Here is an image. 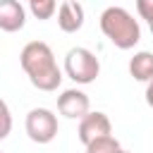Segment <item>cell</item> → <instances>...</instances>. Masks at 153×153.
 Segmentation results:
<instances>
[{
  "mask_svg": "<svg viewBox=\"0 0 153 153\" xmlns=\"http://www.w3.org/2000/svg\"><path fill=\"white\" fill-rule=\"evenodd\" d=\"M19 65L26 72L31 86H36L38 91L50 93V91H57V86L62 84V69L57 67L55 53L43 41L26 43L19 53Z\"/></svg>",
  "mask_w": 153,
  "mask_h": 153,
  "instance_id": "cell-1",
  "label": "cell"
},
{
  "mask_svg": "<svg viewBox=\"0 0 153 153\" xmlns=\"http://www.w3.org/2000/svg\"><path fill=\"white\" fill-rule=\"evenodd\" d=\"M100 31L120 50H131L141 41V26H139V22L134 19L131 12H127L124 7H117V5L105 7L100 12Z\"/></svg>",
  "mask_w": 153,
  "mask_h": 153,
  "instance_id": "cell-2",
  "label": "cell"
},
{
  "mask_svg": "<svg viewBox=\"0 0 153 153\" xmlns=\"http://www.w3.org/2000/svg\"><path fill=\"white\" fill-rule=\"evenodd\" d=\"M65 74L74 81V84H93L100 74V62L96 57V53H91L88 48H72L65 55Z\"/></svg>",
  "mask_w": 153,
  "mask_h": 153,
  "instance_id": "cell-3",
  "label": "cell"
},
{
  "mask_svg": "<svg viewBox=\"0 0 153 153\" xmlns=\"http://www.w3.org/2000/svg\"><path fill=\"white\" fill-rule=\"evenodd\" d=\"M24 129L33 143H50L57 136V115L48 108H33L26 115Z\"/></svg>",
  "mask_w": 153,
  "mask_h": 153,
  "instance_id": "cell-4",
  "label": "cell"
},
{
  "mask_svg": "<svg viewBox=\"0 0 153 153\" xmlns=\"http://www.w3.org/2000/svg\"><path fill=\"white\" fill-rule=\"evenodd\" d=\"M91 110V100L81 88H67L57 96V112L67 120H81Z\"/></svg>",
  "mask_w": 153,
  "mask_h": 153,
  "instance_id": "cell-5",
  "label": "cell"
},
{
  "mask_svg": "<svg viewBox=\"0 0 153 153\" xmlns=\"http://www.w3.org/2000/svg\"><path fill=\"white\" fill-rule=\"evenodd\" d=\"M112 131V122H110V117L105 115V112H86L81 120H79V141L86 146L88 141H93V139H98V136H108Z\"/></svg>",
  "mask_w": 153,
  "mask_h": 153,
  "instance_id": "cell-6",
  "label": "cell"
},
{
  "mask_svg": "<svg viewBox=\"0 0 153 153\" xmlns=\"http://www.w3.org/2000/svg\"><path fill=\"white\" fill-rule=\"evenodd\" d=\"M26 24V10L19 0H0V29L7 33L22 31Z\"/></svg>",
  "mask_w": 153,
  "mask_h": 153,
  "instance_id": "cell-7",
  "label": "cell"
},
{
  "mask_svg": "<svg viewBox=\"0 0 153 153\" xmlns=\"http://www.w3.org/2000/svg\"><path fill=\"white\" fill-rule=\"evenodd\" d=\"M57 26L65 33H76L84 26V7L79 0H65L57 7Z\"/></svg>",
  "mask_w": 153,
  "mask_h": 153,
  "instance_id": "cell-8",
  "label": "cell"
},
{
  "mask_svg": "<svg viewBox=\"0 0 153 153\" xmlns=\"http://www.w3.org/2000/svg\"><path fill=\"white\" fill-rule=\"evenodd\" d=\"M129 74L136 81H151L153 79V53L151 50H139L129 60Z\"/></svg>",
  "mask_w": 153,
  "mask_h": 153,
  "instance_id": "cell-9",
  "label": "cell"
},
{
  "mask_svg": "<svg viewBox=\"0 0 153 153\" xmlns=\"http://www.w3.org/2000/svg\"><path fill=\"white\" fill-rule=\"evenodd\" d=\"M120 151H122V146H120V141L112 134L98 136V139L86 143V153H120Z\"/></svg>",
  "mask_w": 153,
  "mask_h": 153,
  "instance_id": "cell-10",
  "label": "cell"
},
{
  "mask_svg": "<svg viewBox=\"0 0 153 153\" xmlns=\"http://www.w3.org/2000/svg\"><path fill=\"white\" fill-rule=\"evenodd\" d=\"M26 5L31 10V14L36 19H41V22L50 19L57 12V0H26Z\"/></svg>",
  "mask_w": 153,
  "mask_h": 153,
  "instance_id": "cell-11",
  "label": "cell"
},
{
  "mask_svg": "<svg viewBox=\"0 0 153 153\" xmlns=\"http://www.w3.org/2000/svg\"><path fill=\"white\" fill-rule=\"evenodd\" d=\"M12 131V112H10V105L0 98V141L7 139Z\"/></svg>",
  "mask_w": 153,
  "mask_h": 153,
  "instance_id": "cell-12",
  "label": "cell"
},
{
  "mask_svg": "<svg viewBox=\"0 0 153 153\" xmlns=\"http://www.w3.org/2000/svg\"><path fill=\"white\" fill-rule=\"evenodd\" d=\"M136 12L143 22H153V0H136Z\"/></svg>",
  "mask_w": 153,
  "mask_h": 153,
  "instance_id": "cell-13",
  "label": "cell"
},
{
  "mask_svg": "<svg viewBox=\"0 0 153 153\" xmlns=\"http://www.w3.org/2000/svg\"><path fill=\"white\" fill-rule=\"evenodd\" d=\"M146 103H148V105L153 108V79H151V81L146 84Z\"/></svg>",
  "mask_w": 153,
  "mask_h": 153,
  "instance_id": "cell-14",
  "label": "cell"
},
{
  "mask_svg": "<svg viewBox=\"0 0 153 153\" xmlns=\"http://www.w3.org/2000/svg\"><path fill=\"white\" fill-rule=\"evenodd\" d=\"M120 153H131V151H124V148H122V151H120Z\"/></svg>",
  "mask_w": 153,
  "mask_h": 153,
  "instance_id": "cell-15",
  "label": "cell"
},
{
  "mask_svg": "<svg viewBox=\"0 0 153 153\" xmlns=\"http://www.w3.org/2000/svg\"><path fill=\"white\" fill-rule=\"evenodd\" d=\"M148 26H151V33H153V22H151V24H148Z\"/></svg>",
  "mask_w": 153,
  "mask_h": 153,
  "instance_id": "cell-16",
  "label": "cell"
},
{
  "mask_svg": "<svg viewBox=\"0 0 153 153\" xmlns=\"http://www.w3.org/2000/svg\"><path fill=\"white\" fill-rule=\"evenodd\" d=\"M0 153H2V151H0Z\"/></svg>",
  "mask_w": 153,
  "mask_h": 153,
  "instance_id": "cell-17",
  "label": "cell"
}]
</instances>
